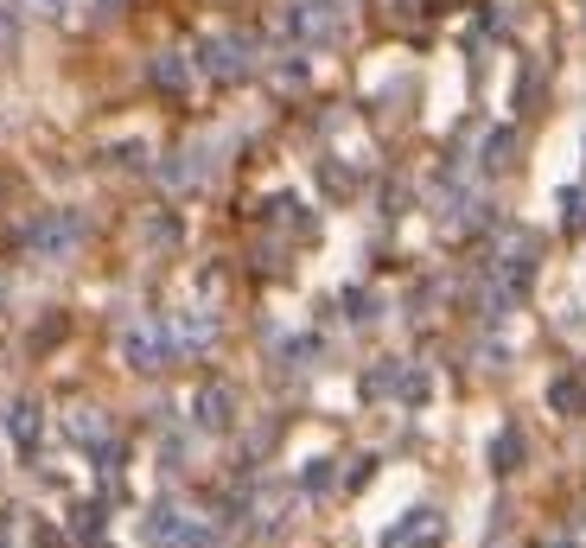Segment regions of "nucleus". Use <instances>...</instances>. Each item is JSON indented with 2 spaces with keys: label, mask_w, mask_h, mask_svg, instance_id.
<instances>
[{
  "label": "nucleus",
  "mask_w": 586,
  "mask_h": 548,
  "mask_svg": "<svg viewBox=\"0 0 586 548\" xmlns=\"http://www.w3.org/2000/svg\"><path fill=\"white\" fill-rule=\"evenodd\" d=\"M293 32L306 45H338L351 32V0H300L293 7Z\"/></svg>",
  "instance_id": "nucleus-1"
},
{
  "label": "nucleus",
  "mask_w": 586,
  "mask_h": 548,
  "mask_svg": "<svg viewBox=\"0 0 586 548\" xmlns=\"http://www.w3.org/2000/svg\"><path fill=\"white\" fill-rule=\"evenodd\" d=\"M77 236H83V217L51 211V217H39V224L26 230V249H32V255H71V249H77Z\"/></svg>",
  "instance_id": "nucleus-2"
},
{
  "label": "nucleus",
  "mask_w": 586,
  "mask_h": 548,
  "mask_svg": "<svg viewBox=\"0 0 586 548\" xmlns=\"http://www.w3.org/2000/svg\"><path fill=\"white\" fill-rule=\"evenodd\" d=\"M440 542H446V517L440 510H408V517L383 536V548H440Z\"/></svg>",
  "instance_id": "nucleus-3"
},
{
  "label": "nucleus",
  "mask_w": 586,
  "mask_h": 548,
  "mask_svg": "<svg viewBox=\"0 0 586 548\" xmlns=\"http://www.w3.org/2000/svg\"><path fill=\"white\" fill-rule=\"evenodd\" d=\"M198 71H211V77H223V83L249 77V45H243V39H204V45H198Z\"/></svg>",
  "instance_id": "nucleus-4"
},
{
  "label": "nucleus",
  "mask_w": 586,
  "mask_h": 548,
  "mask_svg": "<svg viewBox=\"0 0 586 548\" xmlns=\"http://www.w3.org/2000/svg\"><path fill=\"white\" fill-rule=\"evenodd\" d=\"M141 536L147 542H160V548H204V536L185 517H172V510H153V517L141 523Z\"/></svg>",
  "instance_id": "nucleus-5"
},
{
  "label": "nucleus",
  "mask_w": 586,
  "mask_h": 548,
  "mask_svg": "<svg viewBox=\"0 0 586 548\" xmlns=\"http://www.w3.org/2000/svg\"><path fill=\"white\" fill-rule=\"evenodd\" d=\"M166 357H172L166 338H153V332H128V364H134V370H160Z\"/></svg>",
  "instance_id": "nucleus-6"
},
{
  "label": "nucleus",
  "mask_w": 586,
  "mask_h": 548,
  "mask_svg": "<svg viewBox=\"0 0 586 548\" xmlns=\"http://www.w3.org/2000/svg\"><path fill=\"white\" fill-rule=\"evenodd\" d=\"M230 415H236V396H230L223 383L198 389V421H204V427H230Z\"/></svg>",
  "instance_id": "nucleus-7"
},
{
  "label": "nucleus",
  "mask_w": 586,
  "mask_h": 548,
  "mask_svg": "<svg viewBox=\"0 0 586 548\" xmlns=\"http://www.w3.org/2000/svg\"><path fill=\"white\" fill-rule=\"evenodd\" d=\"M153 83H160V90H172V96H179L185 83H192V64H185L179 51H160V58H153Z\"/></svg>",
  "instance_id": "nucleus-8"
},
{
  "label": "nucleus",
  "mask_w": 586,
  "mask_h": 548,
  "mask_svg": "<svg viewBox=\"0 0 586 548\" xmlns=\"http://www.w3.org/2000/svg\"><path fill=\"white\" fill-rule=\"evenodd\" d=\"M7 434L20 440V447H32V440H39V402H13L7 408Z\"/></svg>",
  "instance_id": "nucleus-9"
},
{
  "label": "nucleus",
  "mask_w": 586,
  "mask_h": 548,
  "mask_svg": "<svg viewBox=\"0 0 586 548\" xmlns=\"http://www.w3.org/2000/svg\"><path fill=\"white\" fill-rule=\"evenodd\" d=\"M491 459H497V472H516V459H523V440H516V434H497Z\"/></svg>",
  "instance_id": "nucleus-10"
},
{
  "label": "nucleus",
  "mask_w": 586,
  "mask_h": 548,
  "mask_svg": "<svg viewBox=\"0 0 586 548\" xmlns=\"http://www.w3.org/2000/svg\"><path fill=\"white\" fill-rule=\"evenodd\" d=\"M548 402H555V408H567V415H574V408L586 402V389L574 383V376H567V383H555V389H548Z\"/></svg>",
  "instance_id": "nucleus-11"
},
{
  "label": "nucleus",
  "mask_w": 586,
  "mask_h": 548,
  "mask_svg": "<svg viewBox=\"0 0 586 548\" xmlns=\"http://www.w3.org/2000/svg\"><path fill=\"white\" fill-rule=\"evenodd\" d=\"M32 7H45V13H58V7H71V0H32Z\"/></svg>",
  "instance_id": "nucleus-12"
},
{
  "label": "nucleus",
  "mask_w": 586,
  "mask_h": 548,
  "mask_svg": "<svg viewBox=\"0 0 586 548\" xmlns=\"http://www.w3.org/2000/svg\"><path fill=\"white\" fill-rule=\"evenodd\" d=\"M542 548H574V542H542Z\"/></svg>",
  "instance_id": "nucleus-13"
},
{
  "label": "nucleus",
  "mask_w": 586,
  "mask_h": 548,
  "mask_svg": "<svg viewBox=\"0 0 586 548\" xmlns=\"http://www.w3.org/2000/svg\"><path fill=\"white\" fill-rule=\"evenodd\" d=\"M102 7H128V0H102Z\"/></svg>",
  "instance_id": "nucleus-14"
},
{
  "label": "nucleus",
  "mask_w": 586,
  "mask_h": 548,
  "mask_svg": "<svg viewBox=\"0 0 586 548\" xmlns=\"http://www.w3.org/2000/svg\"><path fill=\"white\" fill-rule=\"evenodd\" d=\"M0 45H7V26H0Z\"/></svg>",
  "instance_id": "nucleus-15"
}]
</instances>
